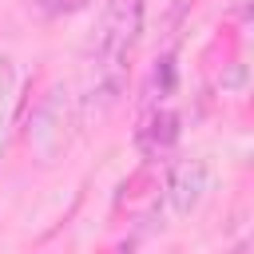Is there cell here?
<instances>
[{
    "mask_svg": "<svg viewBox=\"0 0 254 254\" xmlns=\"http://www.w3.org/2000/svg\"><path fill=\"white\" fill-rule=\"evenodd\" d=\"M143 16H147L143 0H103L95 16L87 40V67L95 71V91L103 95V103H115V95L123 91L127 56L143 32Z\"/></svg>",
    "mask_w": 254,
    "mask_h": 254,
    "instance_id": "6da1fadb",
    "label": "cell"
},
{
    "mask_svg": "<svg viewBox=\"0 0 254 254\" xmlns=\"http://www.w3.org/2000/svg\"><path fill=\"white\" fill-rule=\"evenodd\" d=\"M206 187H210V171H206L202 159H183V163H175L171 175H167V202H171V210H175V214H190V210L202 202Z\"/></svg>",
    "mask_w": 254,
    "mask_h": 254,
    "instance_id": "7a4b0ae2",
    "label": "cell"
},
{
    "mask_svg": "<svg viewBox=\"0 0 254 254\" xmlns=\"http://www.w3.org/2000/svg\"><path fill=\"white\" fill-rule=\"evenodd\" d=\"M175 139H179V115H175L171 107H163V103H151L147 115L139 119V131H135L139 151H143L147 159H155V155L171 151Z\"/></svg>",
    "mask_w": 254,
    "mask_h": 254,
    "instance_id": "3957f363",
    "label": "cell"
},
{
    "mask_svg": "<svg viewBox=\"0 0 254 254\" xmlns=\"http://www.w3.org/2000/svg\"><path fill=\"white\" fill-rule=\"evenodd\" d=\"M79 8H87V0H40V12L44 16H71Z\"/></svg>",
    "mask_w": 254,
    "mask_h": 254,
    "instance_id": "277c9868",
    "label": "cell"
}]
</instances>
